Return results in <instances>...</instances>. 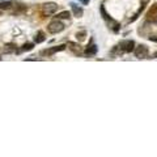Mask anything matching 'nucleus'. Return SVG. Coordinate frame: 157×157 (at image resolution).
<instances>
[{
  "label": "nucleus",
  "instance_id": "nucleus-1",
  "mask_svg": "<svg viewBox=\"0 0 157 157\" xmlns=\"http://www.w3.org/2000/svg\"><path fill=\"white\" fill-rule=\"evenodd\" d=\"M63 30H64V24L59 21V19L54 20V21H51L47 25V31H49L50 34H58Z\"/></svg>",
  "mask_w": 157,
  "mask_h": 157
},
{
  "label": "nucleus",
  "instance_id": "nucleus-2",
  "mask_svg": "<svg viewBox=\"0 0 157 157\" xmlns=\"http://www.w3.org/2000/svg\"><path fill=\"white\" fill-rule=\"evenodd\" d=\"M118 49L122 52H132L135 49V42L132 39H124L120 41L119 45H118Z\"/></svg>",
  "mask_w": 157,
  "mask_h": 157
},
{
  "label": "nucleus",
  "instance_id": "nucleus-3",
  "mask_svg": "<svg viewBox=\"0 0 157 157\" xmlns=\"http://www.w3.org/2000/svg\"><path fill=\"white\" fill-rule=\"evenodd\" d=\"M65 49H67V45H59V46L51 47V49L42 50V51H41V55H42V56H51V55H54L55 52L63 51V50H65Z\"/></svg>",
  "mask_w": 157,
  "mask_h": 157
},
{
  "label": "nucleus",
  "instance_id": "nucleus-4",
  "mask_svg": "<svg viewBox=\"0 0 157 157\" xmlns=\"http://www.w3.org/2000/svg\"><path fill=\"white\" fill-rule=\"evenodd\" d=\"M134 52L138 59H145L148 56V47L145 45H139L138 47L134 49Z\"/></svg>",
  "mask_w": 157,
  "mask_h": 157
},
{
  "label": "nucleus",
  "instance_id": "nucleus-5",
  "mask_svg": "<svg viewBox=\"0 0 157 157\" xmlns=\"http://www.w3.org/2000/svg\"><path fill=\"white\" fill-rule=\"evenodd\" d=\"M67 47L69 50H71L72 52H73L75 55H80L81 54V46L79 45V43H75V42H68Z\"/></svg>",
  "mask_w": 157,
  "mask_h": 157
},
{
  "label": "nucleus",
  "instance_id": "nucleus-6",
  "mask_svg": "<svg viewBox=\"0 0 157 157\" xmlns=\"http://www.w3.org/2000/svg\"><path fill=\"white\" fill-rule=\"evenodd\" d=\"M71 9H72V12H73V15H75V17H81L83 16V13H84V9L81 8V7H79L76 3H71Z\"/></svg>",
  "mask_w": 157,
  "mask_h": 157
},
{
  "label": "nucleus",
  "instance_id": "nucleus-7",
  "mask_svg": "<svg viewBox=\"0 0 157 157\" xmlns=\"http://www.w3.org/2000/svg\"><path fill=\"white\" fill-rule=\"evenodd\" d=\"M43 11L46 13H55L58 11V5L55 3H47L43 5Z\"/></svg>",
  "mask_w": 157,
  "mask_h": 157
},
{
  "label": "nucleus",
  "instance_id": "nucleus-8",
  "mask_svg": "<svg viewBox=\"0 0 157 157\" xmlns=\"http://www.w3.org/2000/svg\"><path fill=\"white\" fill-rule=\"evenodd\" d=\"M96 52H97V46H96V45H89V46H86V49H85V55L86 56L94 55Z\"/></svg>",
  "mask_w": 157,
  "mask_h": 157
},
{
  "label": "nucleus",
  "instance_id": "nucleus-9",
  "mask_svg": "<svg viewBox=\"0 0 157 157\" xmlns=\"http://www.w3.org/2000/svg\"><path fill=\"white\" fill-rule=\"evenodd\" d=\"M12 7H13V3L12 1H1L0 3V11H9L12 9Z\"/></svg>",
  "mask_w": 157,
  "mask_h": 157
},
{
  "label": "nucleus",
  "instance_id": "nucleus-10",
  "mask_svg": "<svg viewBox=\"0 0 157 157\" xmlns=\"http://www.w3.org/2000/svg\"><path fill=\"white\" fill-rule=\"evenodd\" d=\"M25 11H28V7L24 5V4H16L15 5V9H13V15L16 13H21V12H25Z\"/></svg>",
  "mask_w": 157,
  "mask_h": 157
},
{
  "label": "nucleus",
  "instance_id": "nucleus-11",
  "mask_svg": "<svg viewBox=\"0 0 157 157\" xmlns=\"http://www.w3.org/2000/svg\"><path fill=\"white\" fill-rule=\"evenodd\" d=\"M17 50H16V45H13V43H8V45H5L4 46V52L5 54H12V52H16Z\"/></svg>",
  "mask_w": 157,
  "mask_h": 157
},
{
  "label": "nucleus",
  "instance_id": "nucleus-12",
  "mask_svg": "<svg viewBox=\"0 0 157 157\" xmlns=\"http://www.w3.org/2000/svg\"><path fill=\"white\" fill-rule=\"evenodd\" d=\"M45 39H46V37H45L43 31H38L37 35L34 37V42L35 43H42V42H45Z\"/></svg>",
  "mask_w": 157,
  "mask_h": 157
},
{
  "label": "nucleus",
  "instance_id": "nucleus-13",
  "mask_svg": "<svg viewBox=\"0 0 157 157\" xmlns=\"http://www.w3.org/2000/svg\"><path fill=\"white\" fill-rule=\"evenodd\" d=\"M76 39L79 42H83V41L86 39V31L85 30H81V31H77L76 33Z\"/></svg>",
  "mask_w": 157,
  "mask_h": 157
},
{
  "label": "nucleus",
  "instance_id": "nucleus-14",
  "mask_svg": "<svg viewBox=\"0 0 157 157\" xmlns=\"http://www.w3.org/2000/svg\"><path fill=\"white\" fill-rule=\"evenodd\" d=\"M157 13V4L154 3V4H152V7L149 8V11H148V13H147V17L149 19L151 16H154Z\"/></svg>",
  "mask_w": 157,
  "mask_h": 157
},
{
  "label": "nucleus",
  "instance_id": "nucleus-15",
  "mask_svg": "<svg viewBox=\"0 0 157 157\" xmlns=\"http://www.w3.org/2000/svg\"><path fill=\"white\" fill-rule=\"evenodd\" d=\"M69 16H71V13L68 12V11H63V12H60V13H58V15H56V19L67 20V19H69Z\"/></svg>",
  "mask_w": 157,
  "mask_h": 157
},
{
  "label": "nucleus",
  "instance_id": "nucleus-16",
  "mask_svg": "<svg viewBox=\"0 0 157 157\" xmlns=\"http://www.w3.org/2000/svg\"><path fill=\"white\" fill-rule=\"evenodd\" d=\"M110 22H111V25H113V26H111L113 31H114V33H118V31H119V29H120V24H119V22H117V21H114L113 19L110 20Z\"/></svg>",
  "mask_w": 157,
  "mask_h": 157
},
{
  "label": "nucleus",
  "instance_id": "nucleus-17",
  "mask_svg": "<svg viewBox=\"0 0 157 157\" xmlns=\"http://www.w3.org/2000/svg\"><path fill=\"white\" fill-rule=\"evenodd\" d=\"M100 11H101V13H102V17H104V19L106 20V21H110L111 17L108 15V12H106V9H105V7H104V5L100 7Z\"/></svg>",
  "mask_w": 157,
  "mask_h": 157
},
{
  "label": "nucleus",
  "instance_id": "nucleus-18",
  "mask_svg": "<svg viewBox=\"0 0 157 157\" xmlns=\"http://www.w3.org/2000/svg\"><path fill=\"white\" fill-rule=\"evenodd\" d=\"M33 47H34L33 43H25L24 46H22L21 51H31V50H33Z\"/></svg>",
  "mask_w": 157,
  "mask_h": 157
},
{
  "label": "nucleus",
  "instance_id": "nucleus-19",
  "mask_svg": "<svg viewBox=\"0 0 157 157\" xmlns=\"http://www.w3.org/2000/svg\"><path fill=\"white\" fill-rule=\"evenodd\" d=\"M148 20H151L152 22H156V24H157V13H156L154 16H151V17H149Z\"/></svg>",
  "mask_w": 157,
  "mask_h": 157
},
{
  "label": "nucleus",
  "instance_id": "nucleus-20",
  "mask_svg": "<svg viewBox=\"0 0 157 157\" xmlns=\"http://www.w3.org/2000/svg\"><path fill=\"white\" fill-rule=\"evenodd\" d=\"M149 41H152V42H157V35H151V37H149Z\"/></svg>",
  "mask_w": 157,
  "mask_h": 157
},
{
  "label": "nucleus",
  "instance_id": "nucleus-21",
  "mask_svg": "<svg viewBox=\"0 0 157 157\" xmlns=\"http://www.w3.org/2000/svg\"><path fill=\"white\" fill-rule=\"evenodd\" d=\"M81 4H84V5H86V4H89V1L90 0H79Z\"/></svg>",
  "mask_w": 157,
  "mask_h": 157
},
{
  "label": "nucleus",
  "instance_id": "nucleus-22",
  "mask_svg": "<svg viewBox=\"0 0 157 157\" xmlns=\"http://www.w3.org/2000/svg\"><path fill=\"white\" fill-rule=\"evenodd\" d=\"M154 56H157V51H156V52H154Z\"/></svg>",
  "mask_w": 157,
  "mask_h": 157
}]
</instances>
